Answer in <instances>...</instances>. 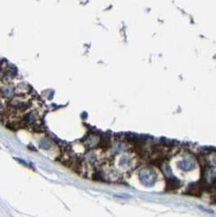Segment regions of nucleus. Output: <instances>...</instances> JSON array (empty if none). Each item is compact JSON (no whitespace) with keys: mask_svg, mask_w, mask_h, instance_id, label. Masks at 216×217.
Masks as SVG:
<instances>
[{"mask_svg":"<svg viewBox=\"0 0 216 217\" xmlns=\"http://www.w3.org/2000/svg\"><path fill=\"white\" fill-rule=\"evenodd\" d=\"M153 173H150V171H141L140 179L145 185H151L153 183Z\"/></svg>","mask_w":216,"mask_h":217,"instance_id":"1","label":"nucleus"},{"mask_svg":"<svg viewBox=\"0 0 216 217\" xmlns=\"http://www.w3.org/2000/svg\"><path fill=\"white\" fill-rule=\"evenodd\" d=\"M2 107H3V105H2V103H1V102H0V109H1Z\"/></svg>","mask_w":216,"mask_h":217,"instance_id":"2","label":"nucleus"}]
</instances>
